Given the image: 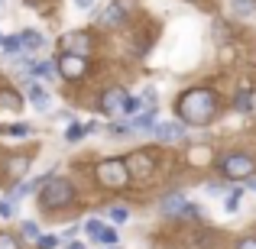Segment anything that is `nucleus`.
I'll use <instances>...</instances> for the list:
<instances>
[{
  "mask_svg": "<svg viewBox=\"0 0 256 249\" xmlns=\"http://www.w3.org/2000/svg\"><path fill=\"white\" fill-rule=\"evenodd\" d=\"M214 113H218V100H214V94L208 87H192V91H185L178 97V117L188 126L211 123Z\"/></svg>",
  "mask_w": 256,
  "mask_h": 249,
  "instance_id": "f257e3e1",
  "label": "nucleus"
},
{
  "mask_svg": "<svg viewBox=\"0 0 256 249\" xmlns=\"http://www.w3.org/2000/svg\"><path fill=\"white\" fill-rule=\"evenodd\" d=\"M72 201H75V188H72V181H65V178H49L46 188L39 191V204H42L46 211L68 207Z\"/></svg>",
  "mask_w": 256,
  "mask_h": 249,
  "instance_id": "f03ea898",
  "label": "nucleus"
},
{
  "mask_svg": "<svg viewBox=\"0 0 256 249\" xmlns=\"http://www.w3.org/2000/svg\"><path fill=\"white\" fill-rule=\"evenodd\" d=\"M253 165H256L253 156H246V152H227V156L218 162L220 175H224V178H230V181L250 178V175H253Z\"/></svg>",
  "mask_w": 256,
  "mask_h": 249,
  "instance_id": "7ed1b4c3",
  "label": "nucleus"
},
{
  "mask_svg": "<svg viewBox=\"0 0 256 249\" xmlns=\"http://www.w3.org/2000/svg\"><path fill=\"white\" fill-rule=\"evenodd\" d=\"M98 181L104 188H124L130 181V168H126V159H104L98 165Z\"/></svg>",
  "mask_w": 256,
  "mask_h": 249,
  "instance_id": "20e7f679",
  "label": "nucleus"
},
{
  "mask_svg": "<svg viewBox=\"0 0 256 249\" xmlns=\"http://www.w3.org/2000/svg\"><path fill=\"white\" fill-rule=\"evenodd\" d=\"M84 71H88V58H84V55L65 52V55L58 58V75L68 78V81H78V78H84Z\"/></svg>",
  "mask_w": 256,
  "mask_h": 249,
  "instance_id": "39448f33",
  "label": "nucleus"
},
{
  "mask_svg": "<svg viewBox=\"0 0 256 249\" xmlns=\"http://www.w3.org/2000/svg\"><path fill=\"white\" fill-rule=\"evenodd\" d=\"M124 100H126L124 87H107V91L100 94V110H104L107 117H117V113H124Z\"/></svg>",
  "mask_w": 256,
  "mask_h": 249,
  "instance_id": "423d86ee",
  "label": "nucleus"
},
{
  "mask_svg": "<svg viewBox=\"0 0 256 249\" xmlns=\"http://www.w3.org/2000/svg\"><path fill=\"white\" fill-rule=\"evenodd\" d=\"M126 168H130V178H146L152 172V156L150 152H133L126 159Z\"/></svg>",
  "mask_w": 256,
  "mask_h": 249,
  "instance_id": "0eeeda50",
  "label": "nucleus"
},
{
  "mask_svg": "<svg viewBox=\"0 0 256 249\" xmlns=\"http://www.w3.org/2000/svg\"><path fill=\"white\" fill-rule=\"evenodd\" d=\"M26 94H30L32 107H36L39 113H46V110H49V107H52V97H49V94L42 91V84H39V81H32V78H30V81H26Z\"/></svg>",
  "mask_w": 256,
  "mask_h": 249,
  "instance_id": "6e6552de",
  "label": "nucleus"
},
{
  "mask_svg": "<svg viewBox=\"0 0 256 249\" xmlns=\"http://www.w3.org/2000/svg\"><path fill=\"white\" fill-rule=\"evenodd\" d=\"M62 49L65 52H75V55H88L91 42H88L84 32H65V36H62Z\"/></svg>",
  "mask_w": 256,
  "mask_h": 249,
  "instance_id": "1a4fd4ad",
  "label": "nucleus"
},
{
  "mask_svg": "<svg viewBox=\"0 0 256 249\" xmlns=\"http://www.w3.org/2000/svg\"><path fill=\"white\" fill-rule=\"evenodd\" d=\"M185 207H188V198L182 191H172V194L162 198V214H169V217H182Z\"/></svg>",
  "mask_w": 256,
  "mask_h": 249,
  "instance_id": "9d476101",
  "label": "nucleus"
},
{
  "mask_svg": "<svg viewBox=\"0 0 256 249\" xmlns=\"http://www.w3.org/2000/svg\"><path fill=\"white\" fill-rule=\"evenodd\" d=\"M152 133H156L162 143H175V139L185 136V123H175V120H172V123H156V130H152Z\"/></svg>",
  "mask_w": 256,
  "mask_h": 249,
  "instance_id": "9b49d317",
  "label": "nucleus"
},
{
  "mask_svg": "<svg viewBox=\"0 0 256 249\" xmlns=\"http://www.w3.org/2000/svg\"><path fill=\"white\" fill-rule=\"evenodd\" d=\"M20 42H23V52H39L46 45V36L39 29H23L20 32Z\"/></svg>",
  "mask_w": 256,
  "mask_h": 249,
  "instance_id": "f8f14e48",
  "label": "nucleus"
},
{
  "mask_svg": "<svg viewBox=\"0 0 256 249\" xmlns=\"http://www.w3.org/2000/svg\"><path fill=\"white\" fill-rule=\"evenodd\" d=\"M156 117H159V110L146 107V110H140L130 123H133V130H156Z\"/></svg>",
  "mask_w": 256,
  "mask_h": 249,
  "instance_id": "ddd939ff",
  "label": "nucleus"
},
{
  "mask_svg": "<svg viewBox=\"0 0 256 249\" xmlns=\"http://www.w3.org/2000/svg\"><path fill=\"white\" fill-rule=\"evenodd\" d=\"M98 130V123H68V130H65V139L68 143H78V139H84L88 133Z\"/></svg>",
  "mask_w": 256,
  "mask_h": 249,
  "instance_id": "4468645a",
  "label": "nucleus"
},
{
  "mask_svg": "<svg viewBox=\"0 0 256 249\" xmlns=\"http://www.w3.org/2000/svg\"><path fill=\"white\" fill-rule=\"evenodd\" d=\"M26 172H30V159H23V156H13L10 162H6V175H10V178H23Z\"/></svg>",
  "mask_w": 256,
  "mask_h": 249,
  "instance_id": "2eb2a0df",
  "label": "nucleus"
},
{
  "mask_svg": "<svg viewBox=\"0 0 256 249\" xmlns=\"http://www.w3.org/2000/svg\"><path fill=\"white\" fill-rule=\"evenodd\" d=\"M0 107H4V110H20V107H23V97H20L16 91H10V87H4V91H0Z\"/></svg>",
  "mask_w": 256,
  "mask_h": 249,
  "instance_id": "dca6fc26",
  "label": "nucleus"
},
{
  "mask_svg": "<svg viewBox=\"0 0 256 249\" xmlns=\"http://www.w3.org/2000/svg\"><path fill=\"white\" fill-rule=\"evenodd\" d=\"M4 55H6V58L23 55V42H20V36H6V39H4Z\"/></svg>",
  "mask_w": 256,
  "mask_h": 249,
  "instance_id": "f3484780",
  "label": "nucleus"
},
{
  "mask_svg": "<svg viewBox=\"0 0 256 249\" xmlns=\"http://www.w3.org/2000/svg\"><path fill=\"white\" fill-rule=\"evenodd\" d=\"M230 6L237 16H253L256 13V0H230Z\"/></svg>",
  "mask_w": 256,
  "mask_h": 249,
  "instance_id": "a211bd4d",
  "label": "nucleus"
},
{
  "mask_svg": "<svg viewBox=\"0 0 256 249\" xmlns=\"http://www.w3.org/2000/svg\"><path fill=\"white\" fill-rule=\"evenodd\" d=\"M130 133H133L130 120H117V123H110V136L114 139H124V136H130Z\"/></svg>",
  "mask_w": 256,
  "mask_h": 249,
  "instance_id": "6ab92c4d",
  "label": "nucleus"
},
{
  "mask_svg": "<svg viewBox=\"0 0 256 249\" xmlns=\"http://www.w3.org/2000/svg\"><path fill=\"white\" fill-rule=\"evenodd\" d=\"M94 243H100V246H117V243H120V237H117V230L104 227V230L98 233V240H94Z\"/></svg>",
  "mask_w": 256,
  "mask_h": 249,
  "instance_id": "aec40b11",
  "label": "nucleus"
},
{
  "mask_svg": "<svg viewBox=\"0 0 256 249\" xmlns=\"http://www.w3.org/2000/svg\"><path fill=\"white\" fill-rule=\"evenodd\" d=\"M234 107H237L240 113H250V110H253V94H250V91H240L237 100H234Z\"/></svg>",
  "mask_w": 256,
  "mask_h": 249,
  "instance_id": "412c9836",
  "label": "nucleus"
},
{
  "mask_svg": "<svg viewBox=\"0 0 256 249\" xmlns=\"http://www.w3.org/2000/svg\"><path fill=\"white\" fill-rule=\"evenodd\" d=\"M140 110H143V100H140V97H130V94H126V100H124V117H136Z\"/></svg>",
  "mask_w": 256,
  "mask_h": 249,
  "instance_id": "4be33fe9",
  "label": "nucleus"
},
{
  "mask_svg": "<svg viewBox=\"0 0 256 249\" xmlns=\"http://www.w3.org/2000/svg\"><path fill=\"white\" fill-rule=\"evenodd\" d=\"M240 194H244V188H234V191L224 198V211H227V214H234V211L240 207Z\"/></svg>",
  "mask_w": 256,
  "mask_h": 249,
  "instance_id": "5701e85b",
  "label": "nucleus"
},
{
  "mask_svg": "<svg viewBox=\"0 0 256 249\" xmlns=\"http://www.w3.org/2000/svg\"><path fill=\"white\" fill-rule=\"evenodd\" d=\"M32 75H36V78H52V75H56V65H52V62H36V65H32Z\"/></svg>",
  "mask_w": 256,
  "mask_h": 249,
  "instance_id": "b1692460",
  "label": "nucleus"
},
{
  "mask_svg": "<svg viewBox=\"0 0 256 249\" xmlns=\"http://www.w3.org/2000/svg\"><path fill=\"white\" fill-rule=\"evenodd\" d=\"M13 214H16V207H13V198H0V220H10Z\"/></svg>",
  "mask_w": 256,
  "mask_h": 249,
  "instance_id": "393cba45",
  "label": "nucleus"
},
{
  "mask_svg": "<svg viewBox=\"0 0 256 249\" xmlns=\"http://www.w3.org/2000/svg\"><path fill=\"white\" fill-rule=\"evenodd\" d=\"M107 214H110L114 224H126V220H130V211H126V207H110Z\"/></svg>",
  "mask_w": 256,
  "mask_h": 249,
  "instance_id": "a878e982",
  "label": "nucleus"
},
{
  "mask_svg": "<svg viewBox=\"0 0 256 249\" xmlns=\"http://www.w3.org/2000/svg\"><path fill=\"white\" fill-rule=\"evenodd\" d=\"M20 230H23L26 240H39V237H42V233H39V227L32 224V220H23V227H20Z\"/></svg>",
  "mask_w": 256,
  "mask_h": 249,
  "instance_id": "bb28decb",
  "label": "nucleus"
},
{
  "mask_svg": "<svg viewBox=\"0 0 256 249\" xmlns=\"http://www.w3.org/2000/svg\"><path fill=\"white\" fill-rule=\"evenodd\" d=\"M100 230H104V224H100L98 217H91V220H88V224H84V233H88V237H91V240H98V233H100Z\"/></svg>",
  "mask_w": 256,
  "mask_h": 249,
  "instance_id": "cd10ccee",
  "label": "nucleus"
},
{
  "mask_svg": "<svg viewBox=\"0 0 256 249\" xmlns=\"http://www.w3.org/2000/svg\"><path fill=\"white\" fill-rule=\"evenodd\" d=\"M36 246H39V249H56V246H58V237H56V233H46V237L36 240Z\"/></svg>",
  "mask_w": 256,
  "mask_h": 249,
  "instance_id": "c85d7f7f",
  "label": "nucleus"
},
{
  "mask_svg": "<svg viewBox=\"0 0 256 249\" xmlns=\"http://www.w3.org/2000/svg\"><path fill=\"white\" fill-rule=\"evenodd\" d=\"M26 133H30V126H26V123H16V126H10V130H6V136H13V139H23Z\"/></svg>",
  "mask_w": 256,
  "mask_h": 249,
  "instance_id": "c756f323",
  "label": "nucleus"
},
{
  "mask_svg": "<svg viewBox=\"0 0 256 249\" xmlns=\"http://www.w3.org/2000/svg\"><path fill=\"white\" fill-rule=\"evenodd\" d=\"M0 249H20V246H16V240H13V237L0 233Z\"/></svg>",
  "mask_w": 256,
  "mask_h": 249,
  "instance_id": "7c9ffc66",
  "label": "nucleus"
},
{
  "mask_svg": "<svg viewBox=\"0 0 256 249\" xmlns=\"http://www.w3.org/2000/svg\"><path fill=\"white\" fill-rule=\"evenodd\" d=\"M72 3H75L78 10H94V3H98V0H72Z\"/></svg>",
  "mask_w": 256,
  "mask_h": 249,
  "instance_id": "2f4dec72",
  "label": "nucleus"
},
{
  "mask_svg": "<svg viewBox=\"0 0 256 249\" xmlns=\"http://www.w3.org/2000/svg\"><path fill=\"white\" fill-rule=\"evenodd\" d=\"M237 249H256V237H246V240H240Z\"/></svg>",
  "mask_w": 256,
  "mask_h": 249,
  "instance_id": "473e14b6",
  "label": "nucleus"
},
{
  "mask_svg": "<svg viewBox=\"0 0 256 249\" xmlns=\"http://www.w3.org/2000/svg\"><path fill=\"white\" fill-rule=\"evenodd\" d=\"M143 100H146V104H156V91H152V87H146V91H143Z\"/></svg>",
  "mask_w": 256,
  "mask_h": 249,
  "instance_id": "72a5a7b5",
  "label": "nucleus"
},
{
  "mask_svg": "<svg viewBox=\"0 0 256 249\" xmlns=\"http://www.w3.org/2000/svg\"><path fill=\"white\" fill-rule=\"evenodd\" d=\"M220 191H224V188H220L218 181H208V194H220Z\"/></svg>",
  "mask_w": 256,
  "mask_h": 249,
  "instance_id": "f704fd0d",
  "label": "nucleus"
},
{
  "mask_svg": "<svg viewBox=\"0 0 256 249\" xmlns=\"http://www.w3.org/2000/svg\"><path fill=\"white\" fill-rule=\"evenodd\" d=\"M250 188H253V191H256V175H250Z\"/></svg>",
  "mask_w": 256,
  "mask_h": 249,
  "instance_id": "c9c22d12",
  "label": "nucleus"
},
{
  "mask_svg": "<svg viewBox=\"0 0 256 249\" xmlns=\"http://www.w3.org/2000/svg\"><path fill=\"white\" fill-rule=\"evenodd\" d=\"M68 249H84V246H82V243H72V246H68Z\"/></svg>",
  "mask_w": 256,
  "mask_h": 249,
  "instance_id": "e433bc0d",
  "label": "nucleus"
},
{
  "mask_svg": "<svg viewBox=\"0 0 256 249\" xmlns=\"http://www.w3.org/2000/svg\"><path fill=\"white\" fill-rule=\"evenodd\" d=\"M6 10V0H0V13H4Z\"/></svg>",
  "mask_w": 256,
  "mask_h": 249,
  "instance_id": "4c0bfd02",
  "label": "nucleus"
},
{
  "mask_svg": "<svg viewBox=\"0 0 256 249\" xmlns=\"http://www.w3.org/2000/svg\"><path fill=\"white\" fill-rule=\"evenodd\" d=\"M0 45H4V32H0Z\"/></svg>",
  "mask_w": 256,
  "mask_h": 249,
  "instance_id": "58836bf2",
  "label": "nucleus"
}]
</instances>
